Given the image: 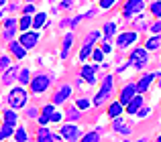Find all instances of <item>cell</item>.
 Segmentation results:
<instances>
[{"label": "cell", "mask_w": 161, "mask_h": 142, "mask_svg": "<svg viewBox=\"0 0 161 142\" xmlns=\"http://www.w3.org/2000/svg\"><path fill=\"white\" fill-rule=\"evenodd\" d=\"M71 4H74V2H71V0H63V2H61V8H69Z\"/></svg>", "instance_id": "cell-43"}, {"label": "cell", "mask_w": 161, "mask_h": 142, "mask_svg": "<svg viewBox=\"0 0 161 142\" xmlns=\"http://www.w3.org/2000/svg\"><path fill=\"white\" fill-rule=\"evenodd\" d=\"M61 120H63V114H61V112H53V114L49 116V122H55V124H57V122H61Z\"/></svg>", "instance_id": "cell-34"}, {"label": "cell", "mask_w": 161, "mask_h": 142, "mask_svg": "<svg viewBox=\"0 0 161 142\" xmlns=\"http://www.w3.org/2000/svg\"><path fill=\"white\" fill-rule=\"evenodd\" d=\"M92 57H94V61H102L104 59V53H102V49H92Z\"/></svg>", "instance_id": "cell-33"}, {"label": "cell", "mask_w": 161, "mask_h": 142, "mask_svg": "<svg viewBox=\"0 0 161 142\" xmlns=\"http://www.w3.org/2000/svg\"><path fill=\"white\" fill-rule=\"evenodd\" d=\"M8 65H10V59H8V57H2V59H0V69H6Z\"/></svg>", "instance_id": "cell-39"}, {"label": "cell", "mask_w": 161, "mask_h": 142, "mask_svg": "<svg viewBox=\"0 0 161 142\" xmlns=\"http://www.w3.org/2000/svg\"><path fill=\"white\" fill-rule=\"evenodd\" d=\"M126 142H129V140H126ZM139 142H145V138H141V140H139Z\"/></svg>", "instance_id": "cell-45"}, {"label": "cell", "mask_w": 161, "mask_h": 142, "mask_svg": "<svg viewBox=\"0 0 161 142\" xmlns=\"http://www.w3.org/2000/svg\"><path fill=\"white\" fill-rule=\"evenodd\" d=\"M19 79H20V83H23V85H27L29 83V79H31V73H29V69H23L19 73Z\"/></svg>", "instance_id": "cell-30"}, {"label": "cell", "mask_w": 161, "mask_h": 142, "mask_svg": "<svg viewBox=\"0 0 161 142\" xmlns=\"http://www.w3.org/2000/svg\"><path fill=\"white\" fill-rule=\"evenodd\" d=\"M14 134V140L16 142H27V138H29V134H27V130L25 128H19L16 132H12Z\"/></svg>", "instance_id": "cell-26"}, {"label": "cell", "mask_w": 161, "mask_h": 142, "mask_svg": "<svg viewBox=\"0 0 161 142\" xmlns=\"http://www.w3.org/2000/svg\"><path fill=\"white\" fill-rule=\"evenodd\" d=\"M33 10H35V6H33V4H27V6H25V14H31Z\"/></svg>", "instance_id": "cell-42"}, {"label": "cell", "mask_w": 161, "mask_h": 142, "mask_svg": "<svg viewBox=\"0 0 161 142\" xmlns=\"http://www.w3.org/2000/svg\"><path fill=\"white\" fill-rule=\"evenodd\" d=\"M112 89H114V77L112 75H106L104 81H102V89H100L94 98V106H102L110 95H112Z\"/></svg>", "instance_id": "cell-1"}, {"label": "cell", "mask_w": 161, "mask_h": 142, "mask_svg": "<svg viewBox=\"0 0 161 142\" xmlns=\"http://www.w3.org/2000/svg\"><path fill=\"white\" fill-rule=\"evenodd\" d=\"M16 120H19V118H16V114H14L12 110H6V112H4V124H8V126H14Z\"/></svg>", "instance_id": "cell-22"}, {"label": "cell", "mask_w": 161, "mask_h": 142, "mask_svg": "<svg viewBox=\"0 0 161 142\" xmlns=\"http://www.w3.org/2000/svg\"><path fill=\"white\" fill-rule=\"evenodd\" d=\"M96 65H84L82 67V79L84 81H88L90 85H94L96 83Z\"/></svg>", "instance_id": "cell-11"}, {"label": "cell", "mask_w": 161, "mask_h": 142, "mask_svg": "<svg viewBox=\"0 0 161 142\" xmlns=\"http://www.w3.org/2000/svg\"><path fill=\"white\" fill-rule=\"evenodd\" d=\"M37 142H53V138H51V132H49L47 128H43V126H41V128H39V134H37Z\"/></svg>", "instance_id": "cell-20"}, {"label": "cell", "mask_w": 161, "mask_h": 142, "mask_svg": "<svg viewBox=\"0 0 161 142\" xmlns=\"http://www.w3.org/2000/svg\"><path fill=\"white\" fill-rule=\"evenodd\" d=\"M147 61H149V53H147V49H141V47L135 49L129 57V65H133L135 69H143L147 65Z\"/></svg>", "instance_id": "cell-3"}, {"label": "cell", "mask_w": 161, "mask_h": 142, "mask_svg": "<svg viewBox=\"0 0 161 142\" xmlns=\"http://www.w3.org/2000/svg\"><path fill=\"white\" fill-rule=\"evenodd\" d=\"M65 116H67V120H69V122H75V120H80V110L71 106L69 110H67V114H65Z\"/></svg>", "instance_id": "cell-28"}, {"label": "cell", "mask_w": 161, "mask_h": 142, "mask_svg": "<svg viewBox=\"0 0 161 142\" xmlns=\"http://www.w3.org/2000/svg\"><path fill=\"white\" fill-rule=\"evenodd\" d=\"M155 77H159V73H147V75H143V77H141V81H139V83H135V85H137V91H139V94H143V91H147V89H149L151 81H153Z\"/></svg>", "instance_id": "cell-13"}, {"label": "cell", "mask_w": 161, "mask_h": 142, "mask_svg": "<svg viewBox=\"0 0 161 142\" xmlns=\"http://www.w3.org/2000/svg\"><path fill=\"white\" fill-rule=\"evenodd\" d=\"M100 37V33H90L88 35V39H86V43H84V47H82V51H80V59L82 61H86L88 57H90V53H92V47H94V43H96V39Z\"/></svg>", "instance_id": "cell-5"}, {"label": "cell", "mask_w": 161, "mask_h": 142, "mask_svg": "<svg viewBox=\"0 0 161 142\" xmlns=\"http://www.w3.org/2000/svg\"><path fill=\"white\" fill-rule=\"evenodd\" d=\"M31 23H33V18H31V16H29V14H25L23 16V18H20V23H19V27H20V31H29V28H31Z\"/></svg>", "instance_id": "cell-25"}, {"label": "cell", "mask_w": 161, "mask_h": 142, "mask_svg": "<svg viewBox=\"0 0 161 142\" xmlns=\"http://www.w3.org/2000/svg\"><path fill=\"white\" fill-rule=\"evenodd\" d=\"M141 106H143V98L135 94L133 98H130V102L126 104V112H129V114H137V110H139Z\"/></svg>", "instance_id": "cell-15"}, {"label": "cell", "mask_w": 161, "mask_h": 142, "mask_svg": "<svg viewBox=\"0 0 161 142\" xmlns=\"http://www.w3.org/2000/svg\"><path fill=\"white\" fill-rule=\"evenodd\" d=\"M37 120H39V124H41V126H45V124L49 122V118H47V116H43V114H41V116H39Z\"/></svg>", "instance_id": "cell-40"}, {"label": "cell", "mask_w": 161, "mask_h": 142, "mask_svg": "<svg viewBox=\"0 0 161 142\" xmlns=\"http://www.w3.org/2000/svg\"><path fill=\"white\" fill-rule=\"evenodd\" d=\"M27 2H33V0H27Z\"/></svg>", "instance_id": "cell-47"}, {"label": "cell", "mask_w": 161, "mask_h": 142, "mask_svg": "<svg viewBox=\"0 0 161 142\" xmlns=\"http://www.w3.org/2000/svg\"><path fill=\"white\" fill-rule=\"evenodd\" d=\"M137 114H139V118H145V116L149 114V108H143V106H141V108L137 110Z\"/></svg>", "instance_id": "cell-38"}, {"label": "cell", "mask_w": 161, "mask_h": 142, "mask_svg": "<svg viewBox=\"0 0 161 142\" xmlns=\"http://www.w3.org/2000/svg\"><path fill=\"white\" fill-rule=\"evenodd\" d=\"M53 112H55V106H53V104H51V106H45V108H43V116H47V118L53 114Z\"/></svg>", "instance_id": "cell-37"}, {"label": "cell", "mask_w": 161, "mask_h": 142, "mask_svg": "<svg viewBox=\"0 0 161 142\" xmlns=\"http://www.w3.org/2000/svg\"><path fill=\"white\" fill-rule=\"evenodd\" d=\"M135 94H137V85H135V83H126L120 91V106H126Z\"/></svg>", "instance_id": "cell-7"}, {"label": "cell", "mask_w": 161, "mask_h": 142, "mask_svg": "<svg viewBox=\"0 0 161 142\" xmlns=\"http://www.w3.org/2000/svg\"><path fill=\"white\" fill-rule=\"evenodd\" d=\"M137 37H139L137 33H122V35L116 39V45H118L120 49H126L129 45H133L135 41H137Z\"/></svg>", "instance_id": "cell-12"}, {"label": "cell", "mask_w": 161, "mask_h": 142, "mask_svg": "<svg viewBox=\"0 0 161 142\" xmlns=\"http://www.w3.org/2000/svg\"><path fill=\"white\" fill-rule=\"evenodd\" d=\"M82 142H100V132H90V134H84Z\"/></svg>", "instance_id": "cell-29"}, {"label": "cell", "mask_w": 161, "mask_h": 142, "mask_svg": "<svg viewBox=\"0 0 161 142\" xmlns=\"http://www.w3.org/2000/svg\"><path fill=\"white\" fill-rule=\"evenodd\" d=\"M16 73H19V67H10V69H6V71H4V75H2V83H4V85H10V83L14 81Z\"/></svg>", "instance_id": "cell-18"}, {"label": "cell", "mask_w": 161, "mask_h": 142, "mask_svg": "<svg viewBox=\"0 0 161 142\" xmlns=\"http://www.w3.org/2000/svg\"><path fill=\"white\" fill-rule=\"evenodd\" d=\"M49 83H51L49 75H45V73H39L37 77H33V79H31V89L35 91V94H41V91H47Z\"/></svg>", "instance_id": "cell-4"}, {"label": "cell", "mask_w": 161, "mask_h": 142, "mask_svg": "<svg viewBox=\"0 0 161 142\" xmlns=\"http://www.w3.org/2000/svg\"><path fill=\"white\" fill-rule=\"evenodd\" d=\"M0 4H4V0H0Z\"/></svg>", "instance_id": "cell-46"}, {"label": "cell", "mask_w": 161, "mask_h": 142, "mask_svg": "<svg viewBox=\"0 0 161 142\" xmlns=\"http://www.w3.org/2000/svg\"><path fill=\"white\" fill-rule=\"evenodd\" d=\"M75 108H78V110H88V108H90V99L80 98V99H78V104H75Z\"/></svg>", "instance_id": "cell-32"}, {"label": "cell", "mask_w": 161, "mask_h": 142, "mask_svg": "<svg viewBox=\"0 0 161 142\" xmlns=\"http://www.w3.org/2000/svg\"><path fill=\"white\" fill-rule=\"evenodd\" d=\"M12 132H14V126H8V124H4V126H2V130H0V142H2V140H6V138H10V136H12Z\"/></svg>", "instance_id": "cell-23"}, {"label": "cell", "mask_w": 161, "mask_h": 142, "mask_svg": "<svg viewBox=\"0 0 161 142\" xmlns=\"http://www.w3.org/2000/svg\"><path fill=\"white\" fill-rule=\"evenodd\" d=\"M159 35H155V37H151L149 41H147V51H157L159 49Z\"/></svg>", "instance_id": "cell-24"}, {"label": "cell", "mask_w": 161, "mask_h": 142, "mask_svg": "<svg viewBox=\"0 0 161 142\" xmlns=\"http://www.w3.org/2000/svg\"><path fill=\"white\" fill-rule=\"evenodd\" d=\"M29 102V94L25 91V87H12L10 94H8V104L10 108H25V104Z\"/></svg>", "instance_id": "cell-2"}, {"label": "cell", "mask_w": 161, "mask_h": 142, "mask_svg": "<svg viewBox=\"0 0 161 142\" xmlns=\"http://www.w3.org/2000/svg\"><path fill=\"white\" fill-rule=\"evenodd\" d=\"M151 31H153L155 35H159V31H161V24H159V23H155L153 27H151Z\"/></svg>", "instance_id": "cell-41"}, {"label": "cell", "mask_w": 161, "mask_h": 142, "mask_svg": "<svg viewBox=\"0 0 161 142\" xmlns=\"http://www.w3.org/2000/svg\"><path fill=\"white\" fill-rule=\"evenodd\" d=\"M102 53H110V45L104 41V47H102Z\"/></svg>", "instance_id": "cell-44"}, {"label": "cell", "mask_w": 161, "mask_h": 142, "mask_svg": "<svg viewBox=\"0 0 161 142\" xmlns=\"http://www.w3.org/2000/svg\"><path fill=\"white\" fill-rule=\"evenodd\" d=\"M37 41H39V35H37V33H29V31H25L19 43L23 45L25 49H31V47H35V45H37Z\"/></svg>", "instance_id": "cell-9"}, {"label": "cell", "mask_w": 161, "mask_h": 142, "mask_svg": "<svg viewBox=\"0 0 161 142\" xmlns=\"http://www.w3.org/2000/svg\"><path fill=\"white\" fill-rule=\"evenodd\" d=\"M114 31H116V27H114V23H106V24H104V41H108L110 37L114 35Z\"/></svg>", "instance_id": "cell-27"}, {"label": "cell", "mask_w": 161, "mask_h": 142, "mask_svg": "<svg viewBox=\"0 0 161 142\" xmlns=\"http://www.w3.org/2000/svg\"><path fill=\"white\" fill-rule=\"evenodd\" d=\"M80 134H82V132H80V128H75L74 124H65V126L61 128V136L63 138H67V140H78L80 138Z\"/></svg>", "instance_id": "cell-10"}, {"label": "cell", "mask_w": 161, "mask_h": 142, "mask_svg": "<svg viewBox=\"0 0 161 142\" xmlns=\"http://www.w3.org/2000/svg\"><path fill=\"white\" fill-rule=\"evenodd\" d=\"M120 114H122L120 102H112V104H110V108H108V118H116V116H120Z\"/></svg>", "instance_id": "cell-19"}, {"label": "cell", "mask_w": 161, "mask_h": 142, "mask_svg": "<svg viewBox=\"0 0 161 142\" xmlns=\"http://www.w3.org/2000/svg\"><path fill=\"white\" fill-rule=\"evenodd\" d=\"M151 12L155 14V18H159V16H161V2H159V0H155V2L151 4Z\"/></svg>", "instance_id": "cell-31"}, {"label": "cell", "mask_w": 161, "mask_h": 142, "mask_svg": "<svg viewBox=\"0 0 161 142\" xmlns=\"http://www.w3.org/2000/svg\"><path fill=\"white\" fill-rule=\"evenodd\" d=\"M141 8H143V0H126L125 12H122V14L129 18V16H133L135 12H141Z\"/></svg>", "instance_id": "cell-8"}, {"label": "cell", "mask_w": 161, "mask_h": 142, "mask_svg": "<svg viewBox=\"0 0 161 142\" xmlns=\"http://www.w3.org/2000/svg\"><path fill=\"white\" fill-rule=\"evenodd\" d=\"M14 33H16V20L14 18H6V20H4V39L12 41Z\"/></svg>", "instance_id": "cell-14"}, {"label": "cell", "mask_w": 161, "mask_h": 142, "mask_svg": "<svg viewBox=\"0 0 161 142\" xmlns=\"http://www.w3.org/2000/svg\"><path fill=\"white\" fill-rule=\"evenodd\" d=\"M114 120V124H112V126H114V130H120V128H122V116H116V118H112Z\"/></svg>", "instance_id": "cell-36"}, {"label": "cell", "mask_w": 161, "mask_h": 142, "mask_svg": "<svg viewBox=\"0 0 161 142\" xmlns=\"http://www.w3.org/2000/svg\"><path fill=\"white\" fill-rule=\"evenodd\" d=\"M25 51H27V49H25L20 43H16V41H10V53H14V57H16V59H23V57L27 55Z\"/></svg>", "instance_id": "cell-17"}, {"label": "cell", "mask_w": 161, "mask_h": 142, "mask_svg": "<svg viewBox=\"0 0 161 142\" xmlns=\"http://www.w3.org/2000/svg\"><path fill=\"white\" fill-rule=\"evenodd\" d=\"M71 95V85H61L57 91H55L53 95V106H59V104H63L67 98Z\"/></svg>", "instance_id": "cell-6"}, {"label": "cell", "mask_w": 161, "mask_h": 142, "mask_svg": "<svg viewBox=\"0 0 161 142\" xmlns=\"http://www.w3.org/2000/svg\"><path fill=\"white\" fill-rule=\"evenodd\" d=\"M45 20H47V14H45V12H39V14H35V18H33L31 27H35V28H41V27L45 24Z\"/></svg>", "instance_id": "cell-21"}, {"label": "cell", "mask_w": 161, "mask_h": 142, "mask_svg": "<svg viewBox=\"0 0 161 142\" xmlns=\"http://www.w3.org/2000/svg\"><path fill=\"white\" fill-rule=\"evenodd\" d=\"M114 2H116V0H100V8L108 10V8H112V6H114Z\"/></svg>", "instance_id": "cell-35"}, {"label": "cell", "mask_w": 161, "mask_h": 142, "mask_svg": "<svg viewBox=\"0 0 161 142\" xmlns=\"http://www.w3.org/2000/svg\"><path fill=\"white\" fill-rule=\"evenodd\" d=\"M71 43H74V33H67V35L63 37V47H61V59H65V57L69 55Z\"/></svg>", "instance_id": "cell-16"}]
</instances>
